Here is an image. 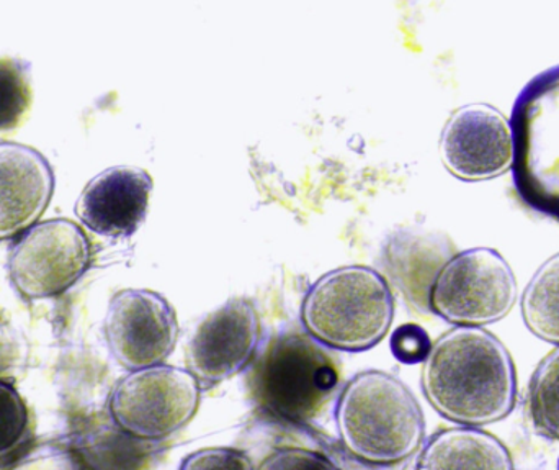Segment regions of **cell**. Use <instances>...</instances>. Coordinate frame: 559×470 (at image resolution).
<instances>
[{
    "label": "cell",
    "instance_id": "18",
    "mask_svg": "<svg viewBox=\"0 0 559 470\" xmlns=\"http://www.w3.org/2000/svg\"><path fill=\"white\" fill-rule=\"evenodd\" d=\"M147 443L130 438L114 425V430H98L82 439L75 451L87 470H133L138 449Z\"/></svg>",
    "mask_w": 559,
    "mask_h": 470
},
{
    "label": "cell",
    "instance_id": "11",
    "mask_svg": "<svg viewBox=\"0 0 559 470\" xmlns=\"http://www.w3.org/2000/svg\"><path fill=\"white\" fill-rule=\"evenodd\" d=\"M443 164L463 180L501 176L512 164L511 125L491 105L459 108L440 138Z\"/></svg>",
    "mask_w": 559,
    "mask_h": 470
},
{
    "label": "cell",
    "instance_id": "1",
    "mask_svg": "<svg viewBox=\"0 0 559 470\" xmlns=\"http://www.w3.org/2000/svg\"><path fill=\"white\" fill-rule=\"evenodd\" d=\"M423 390L443 419L479 430L511 415L518 402V374L495 334L456 327L432 344L424 361Z\"/></svg>",
    "mask_w": 559,
    "mask_h": 470
},
{
    "label": "cell",
    "instance_id": "7",
    "mask_svg": "<svg viewBox=\"0 0 559 470\" xmlns=\"http://www.w3.org/2000/svg\"><path fill=\"white\" fill-rule=\"evenodd\" d=\"M518 301V281L495 249L453 256L433 282L429 310L456 327L479 328L508 317Z\"/></svg>",
    "mask_w": 559,
    "mask_h": 470
},
{
    "label": "cell",
    "instance_id": "25",
    "mask_svg": "<svg viewBox=\"0 0 559 470\" xmlns=\"http://www.w3.org/2000/svg\"><path fill=\"white\" fill-rule=\"evenodd\" d=\"M26 344L22 334L0 318V383H12L25 369Z\"/></svg>",
    "mask_w": 559,
    "mask_h": 470
},
{
    "label": "cell",
    "instance_id": "15",
    "mask_svg": "<svg viewBox=\"0 0 559 470\" xmlns=\"http://www.w3.org/2000/svg\"><path fill=\"white\" fill-rule=\"evenodd\" d=\"M416 470H514L501 439L478 428H449L432 436Z\"/></svg>",
    "mask_w": 559,
    "mask_h": 470
},
{
    "label": "cell",
    "instance_id": "20",
    "mask_svg": "<svg viewBox=\"0 0 559 470\" xmlns=\"http://www.w3.org/2000/svg\"><path fill=\"white\" fill-rule=\"evenodd\" d=\"M28 428V410L15 387L0 383V458L22 443Z\"/></svg>",
    "mask_w": 559,
    "mask_h": 470
},
{
    "label": "cell",
    "instance_id": "12",
    "mask_svg": "<svg viewBox=\"0 0 559 470\" xmlns=\"http://www.w3.org/2000/svg\"><path fill=\"white\" fill-rule=\"evenodd\" d=\"M153 179L140 167H111L91 180L75 213L85 226L108 238L133 235L147 212Z\"/></svg>",
    "mask_w": 559,
    "mask_h": 470
},
{
    "label": "cell",
    "instance_id": "24",
    "mask_svg": "<svg viewBox=\"0 0 559 470\" xmlns=\"http://www.w3.org/2000/svg\"><path fill=\"white\" fill-rule=\"evenodd\" d=\"M390 344L393 356L403 364L424 363L432 350V341L427 331L414 324L397 328Z\"/></svg>",
    "mask_w": 559,
    "mask_h": 470
},
{
    "label": "cell",
    "instance_id": "23",
    "mask_svg": "<svg viewBox=\"0 0 559 470\" xmlns=\"http://www.w3.org/2000/svg\"><path fill=\"white\" fill-rule=\"evenodd\" d=\"M179 470H258L238 449L205 448L183 459Z\"/></svg>",
    "mask_w": 559,
    "mask_h": 470
},
{
    "label": "cell",
    "instance_id": "4",
    "mask_svg": "<svg viewBox=\"0 0 559 470\" xmlns=\"http://www.w3.org/2000/svg\"><path fill=\"white\" fill-rule=\"evenodd\" d=\"M337 387L335 356L299 331L272 338L249 374L255 406L269 416L293 425H309L318 420Z\"/></svg>",
    "mask_w": 559,
    "mask_h": 470
},
{
    "label": "cell",
    "instance_id": "3",
    "mask_svg": "<svg viewBox=\"0 0 559 470\" xmlns=\"http://www.w3.org/2000/svg\"><path fill=\"white\" fill-rule=\"evenodd\" d=\"M394 297L386 279L367 266L334 269L306 292V333L328 350L361 353L377 346L393 325Z\"/></svg>",
    "mask_w": 559,
    "mask_h": 470
},
{
    "label": "cell",
    "instance_id": "22",
    "mask_svg": "<svg viewBox=\"0 0 559 470\" xmlns=\"http://www.w3.org/2000/svg\"><path fill=\"white\" fill-rule=\"evenodd\" d=\"M9 470H87L75 449L41 446L23 456Z\"/></svg>",
    "mask_w": 559,
    "mask_h": 470
},
{
    "label": "cell",
    "instance_id": "9",
    "mask_svg": "<svg viewBox=\"0 0 559 470\" xmlns=\"http://www.w3.org/2000/svg\"><path fill=\"white\" fill-rule=\"evenodd\" d=\"M104 331L111 356L133 373L164 364L176 348L179 321L163 295L127 289L108 304Z\"/></svg>",
    "mask_w": 559,
    "mask_h": 470
},
{
    "label": "cell",
    "instance_id": "21",
    "mask_svg": "<svg viewBox=\"0 0 559 470\" xmlns=\"http://www.w3.org/2000/svg\"><path fill=\"white\" fill-rule=\"evenodd\" d=\"M258 470H342L328 456L306 448H280Z\"/></svg>",
    "mask_w": 559,
    "mask_h": 470
},
{
    "label": "cell",
    "instance_id": "14",
    "mask_svg": "<svg viewBox=\"0 0 559 470\" xmlns=\"http://www.w3.org/2000/svg\"><path fill=\"white\" fill-rule=\"evenodd\" d=\"M453 243L432 232L397 236L390 248L391 275L407 301L429 312V295L443 266L455 256Z\"/></svg>",
    "mask_w": 559,
    "mask_h": 470
},
{
    "label": "cell",
    "instance_id": "10",
    "mask_svg": "<svg viewBox=\"0 0 559 470\" xmlns=\"http://www.w3.org/2000/svg\"><path fill=\"white\" fill-rule=\"evenodd\" d=\"M262 340L258 308L235 297L206 315L187 343V371L202 387L231 379L254 360Z\"/></svg>",
    "mask_w": 559,
    "mask_h": 470
},
{
    "label": "cell",
    "instance_id": "5",
    "mask_svg": "<svg viewBox=\"0 0 559 470\" xmlns=\"http://www.w3.org/2000/svg\"><path fill=\"white\" fill-rule=\"evenodd\" d=\"M511 134L519 199L559 223V64L522 89L512 108Z\"/></svg>",
    "mask_w": 559,
    "mask_h": 470
},
{
    "label": "cell",
    "instance_id": "6",
    "mask_svg": "<svg viewBox=\"0 0 559 470\" xmlns=\"http://www.w3.org/2000/svg\"><path fill=\"white\" fill-rule=\"evenodd\" d=\"M202 386L187 369L160 366L133 371L108 399L111 423L130 438L157 443L186 428L199 412Z\"/></svg>",
    "mask_w": 559,
    "mask_h": 470
},
{
    "label": "cell",
    "instance_id": "26",
    "mask_svg": "<svg viewBox=\"0 0 559 470\" xmlns=\"http://www.w3.org/2000/svg\"><path fill=\"white\" fill-rule=\"evenodd\" d=\"M558 470H559V459H558Z\"/></svg>",
    "mask_w": 559,
    "mask_h": 470
},
{
    "label": "cell",
    "instance_id": "16",
    "mask_svg": "<svg viewBox=\"0 0 559 470\" xmlns=\"http://www.w3.org/2000/svg\"><path fill=\"white\" fill-rule=\"evenodd\" d=\"M522 315L535 337L559 346V255L548 259L528 282Z\"/></svg>",
    "mask_w": 559,
    "mask_h": 470
},
{
    "label": "cell",
    "instance_id": "13",
    "mask_svg": "<svg viewBox=\"0 0 559 470\" xmlns=\"http://www.w3.org/2000/svg\"><path fill=\"white\" fill-rule=\"evenodd\" d=\"M55 190L48 160L25 144L0 143V242L35 226Z\"/></svg>",
    "mask_w": 559,
    "mask_h": 470
},
{
    "label": "cell",
    "instance_id": "17",
    "mask_svg": "<svg viewBox=\"0 0 559 470\" xmlns=\"http://www.w3.org/2000/svg\"><path fill=\"white\" fill-rule=\"evenodd\" d=\"M527 412L538 435L559 442V348L538 364L532 376Z\"/></svg>",
    "mask_w": 559,
    "mask_h": 470
},
{
    "label": "cell",
    "instance_id": "2",
    "mask_svg": "<svg viewBox=\"0 0 559 470\" xmlns=\"http://www.w3.org/2000/svg\"><path fill=\"white\" fill-rule=\"evenodd\" d=\"M344 448L368 466H397L426 439V419L414 393L391 374L367 371L348 380L335 406Z\"/></svg>",
    "mask_w": 559,
    "mask_h": 470
},
{
    "label": "cell",
    "instance_id": "8",
    "mask_svg": "<svg viewBox=\"0 0 559 470\" xmlns=\"http://www.w3.org/2000/svg\"><path fill=\"white\" fill-rule=\"evenodd\" d=\"M92 262V245L81 226L56 219L26 230L9 256V274L26 301L58 297Z\"/></svg>",
    "mask_w": 559,
    "mask_h": 470
},
{
    "label": "cell",
    "instance_id": "19",
    "mask_svg": "<svg viewBox=\"0 0 559 470\" xmlns=\"http://www.w3.org/2000/svg\"><path fill=\"white\" fill-rule=\"evenodd\" d=\"M32 107L29 68L20 59L0 58V131H12Z\"/></svg>",
    "mask_w": 559,
    "mask_h": 470
}]
</instances>
